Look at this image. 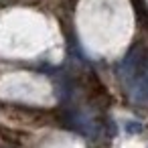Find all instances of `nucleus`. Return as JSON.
<instances>
[{"label":"nucleus","instance_id":"1","mask_svg":"<svg viewBox=\"0 0 148 148\" xmlns=\"http://www.w3.org/2000/svg\"><path fill=\"white\" fill-rule=\"evenodd\" d=\"M120 71L130 97L136 103H148V57L140 47L126 55Z\"/></svg>","mask_w":148,"mask_h":148}]
</instances>
